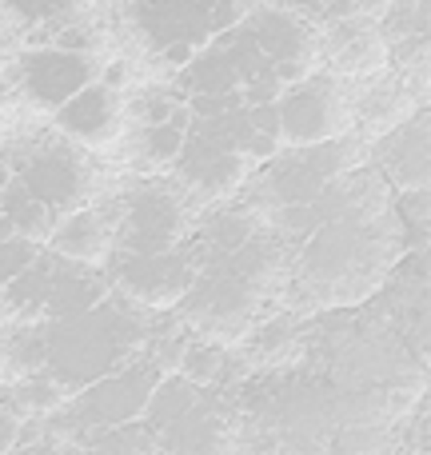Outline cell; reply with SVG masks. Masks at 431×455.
<instances>
[{
  "instance_id": "cell-1",
  "label": "cell",
  "mask_w": 431,
  "mask_h": 455,
  "mask_svg": "<svg viewBox=\"0 0 431 455\" xmlns=\"http://www.w3.org/2000/svg\"><path fill=\"white\" fill-rule=\"evenodd\" d=\"M347 124V104L336 80H304L280 104V136L291 144H323Z\"/></svg>"
},
{
  "instance_id": "cell-2",
  "label": "cell",
  "mask_w": 431,
  "mask_h": 455,
  "mask_svg": "<svg viewBox=\"0 0 431 455\" xmlns=\"http://www.w3.org/2000/svg\"><path fill=\"white\" fill-rule=\"evenodd\" d=\"M120 96L116 88L100 84V80H88L84 88L68 96L64 104H56V128H60L68 140L84 144V148H104V144L116 140L120 132Z\"/></svg>"
},
{
  "instance_id": "cell-3",
  "label": "cell",
  "mask_w": 431,
  "mask_h": 455,
  "mask_svg": "<svg viewBox=\"0 0 431 455\" xmlns=\"http://www.w3.org/2000/svg\"><path fill=\"white\" fill-rule=\"evenodd\" d=\"M88 80H92V64L72 48H40L24 60V88L52 108L68 100L76 88H84Z\"/></svg>"
},
{
  "instance_id": "cell-4",
  "label": "cell",
  "mask_w": 431,
  "mask_h": 455,
  "mask_svg": "<svg viewBox=\"0 0 431 455\" xmlns=\"http://www.w3.org/2000/svg\"><path fill=\"white\" fill-rule=\"evenodd\" d=\"M52 243L56 251H64L72 259H100L104 248H108V228H104L96 212H72L68 220L56 228Z\"/></svg>"
},
{
  "instance_id": "cell-5",
  "label": "cell",
  "mask_w": 431,
  "mask_h": 455,
  "mask_svg": "<svg viewBox=\"0 0 431 455\" xmlns=\"http://www.w3.org/2000/svg\"><path fill=\"white\" fill-rule=\"evenodd\" d=\"M28 188L40 204H68L76 196L80 180H76V168L72 160H60V156H44L36 168L28 172Z\"/></svg>"
},
{
  "instance_id": "cell-6",
  "label": "cell",
  "mask_w": 431,
  "mask_h": 455,
  "mask_svg": "<svg viewBox=\"0 0 431 455\" xmlns=\"http://www.w3.org/2000/svg\"><path fill=\"white\" fill-rule=\"evenodd\" d=\"M259 44H264L267 52L280 56V68H283V64L291 68V60H296V56H304L307 36H304V28H299L288 12H267L264 16V28H259Z\"/></svg>"
},
{
  "instance_id": "cell-7",
  "label": "cell",
  "mask_w": 431,
  "mask_h": 455,
  "mask_svg": "<svg viewBox=\"0 0 431 455\" xmlns=\"http://www.w3.org/2000/svg\"><path fill=\"white\" fill-rule=\"evenodd\" d=\"M144 140H148V160H172L176 152H180V128L176 124H164V120H156V128H152L148 136H144Z\"/></svg>"
},
{
  "instance_id": "cell-8",
  "label": "cell",
  "mask_w": 431,
  "mask_h": 455,
  "mask_svg": "<svg viewBox=\"0 0 431 455\" xmlns=\"http://www.w3.org/2000/svg\"><path fill=\"white\" fill-rule=\"evenodd\" d=\"M124 76H128V68L120 60H112L108 68H104V76H100V84H108V88H120L124 84Z\"/></svg>"
},
{
  "instance_id": "cell-9",
  "label": "cell",
  "mask_w": 431,
  "mask_h": 455,
  "mask_svg": "<svg viewBox=\"0 0 431 455\" xmlns=\"http://www.w3.org/2000/svg\"><path fill=\"white\" fill-rule=\"evenodd\" d=\"M8 440H12V424H8V419L4 416H0V448H4V443Z\"/></svg>"
},
{
  "instance_id": "cell-10",
  "label": "cell",
  "mask_w": 431,
  "mask_h": 455,
  "mask_svg": "<svg viewBox=\"0 0 431 455\" xmlns=\"http://www.w3.org/2000/svg\"><path fill=\"white\" fill-rule=\"evenodd\" d=\"M352 4L360 8V12H371V8H379V4H384V0H352Z\"/></svg>"
}]
</instances>
